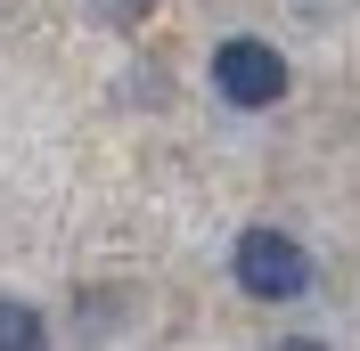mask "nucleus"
Returning <instances> with one entry per match:
<instances>
[{"label":"nucleus","instance_id":"obj_1","mask_svg":"<svg viewBox=\"0 0 360 351\" xmlns=\"http://www.w3.org/2000/svg\"><path fill=\"white\" fill-rule=\"evenodd\" d=\"M238 286H246L254 303H295L311 286V253L287 229H246L238 237Z\"/></svg>","mask_w":360,"mask_h":351},{"label":"nucleus","instance_id":"obj_5","mask_svg":"<svg viewBox=\"0 0 360 351\" xmlns=\"http://www.w3.org/2000/svg\"><path fill=\"white\" fill-rule=\"evenodd\" d=\"M107 8H115V17H139V8H148V0H107Z\"/></svg>","mask_w":360,"mask_h":351},{"label":"nucleus","instance_id":"obj_2","mask_svg":"<svg viewBox=\"0 0 360 351\" xmlns=\"http://www.w3.org/2000/svg\"><path fill=\"white\" fill-rule=\"evenodd\" d=\"M213 90H221L229 107H278V90H287V58L270 41H254V33H229L221 49H213Z\"/></svg>","mask_w":360,"mask_h":351},{"label":"nucleus","instance_id":"obj_3","mask_svg":"<svg viewBox=\"0 0 360 351\" xmlns=\"http://www.w3.org/2000/svg\"><path fill=\"white\" fill-rule=\"evenodd\" d=\"M0 351H49L41 310H33V303H17V294H0Z\"/></svg>","mask_w":360,"mask_h":351},{"label":"nucleus","instance_id":"obj_4","mask_svg":"<svg viewBox=\"0 0 360 351\" xmlns=\"http://www.w3.org/2000/svg\"><path fill=\"white\" fill-rule=\"evenodd\" d=\"M278 351H328V343H311V335H287V343H278Z\"/></svg>","mask_w":360,"mask_h":351}]
</instances>
